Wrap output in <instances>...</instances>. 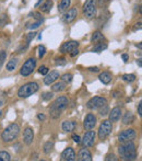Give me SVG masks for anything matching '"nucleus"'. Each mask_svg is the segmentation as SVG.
<instances>
[{
    "mask_svg": "<svg viewBox=\"0 0 142 161\" xmlns=\"http://www.w3.org/2000/svg\"><path fill=\"white\" fill-rule=\"evenodd\" d=\"M134 31H137V30H141V22H138V23H136V26H134Z\"/></svg>",
    "mask_w": 142,
    "mask_h": 161,
    "instance_id": "09e8293b",
    "label": "nucleus"
},
{
    "mask_svg": "<svg viewBox=\"0 0 142 161\" xmlns=\"http://www.w3.org/2000/svg\"><path fill=\"white\" fill-rule=\"evenodd\" d=\"M51 89H53L54 92H59V91H64L65 89H66V83L62 81V82H57L55 83V85L51 87Z\"/></svg>",
    "mask_w": 142,
    "mask_h": 161,
    "instance_id": "bb28decb",
    "label": "nucleus"
},
{
    "mask_svg": "<svg viewBox=\"0 0 142 161\" xmlns=\"http://www.w3.org/2000/svg\"><path fill=\"white\" fill-rule=\"evenodd\" d=\"M103 41H105V37H104V35L100 32V31H96V32H94L93 35H92V37H91V42L92 43L103 42Z\"/></svg>",
    "mask_w": 142,
    "mask_h": 161,
    "instance_id": "5701e85b",
    "label": "nucleus"
},
{
    "mask_svg": "<svg viewBox=\"0 0 142 161\" xmlns=\"http://www.w3.org/2000/svg\"><path fill=\"white\" fill-rule=\"evenodd\" d=\"M106 48H107L106 43L100 42V43H96V45L93 47V52H95V53H101V52H103L104 49H106Z\"/></svg>",
    "mask_w": 142,
    "mask_h": 161,
    "instance_id": "a878e982",
    "label": "nucleus"
},
{
    "mask_svg": "<svg viewBox=\"0 0 142 161\" xmlns=\"http://www.w3.org/2000/svg\"><path fill=\"white\" fill-rule=\"evenodd\" d=\"M59 77L60 76H59V72L58 71H51L50 74H47L46 77L44 78V83L47 86H49V85H51V83L55 82Z\"/></svg>",
    "mask_w": 142,
    "mask_h": 161,
    "instance_id": "f3484780",
    "label": "nucleus"
},
{
    "mask_svg": "<svg viewBox=\"0 0 142 161\" xmlns=\"http://www.w3.org/2000/svg\"><path fill=\"white\" fill-rule=\"evenodd\" d=\"M121 58H123V60L125 63L128 62V55H127V54H123V55H121Z\"/></svg>",
    "mask_w": 142,
    "mask_h": 161,
    "instance_id": "8fccbe9b",
    "label": "nucleus"
},
{
    "mask_svg": "<svg viewBox=\"0 0 142 161\" xmlns=\"http://www.w3.org/2000/svg\"><path fill=\"white\" fill-rule=\"evenodd\" d=\"M38 85L36 82H28L25 85H23L18 91V96L22 99H25V97H31L32 94H34L35 92L38 91Z\"/></svg>",
    "mask_w": 142,
    "mask_h": 161,
    "instance_id": "20e7f679",
    "label": "nucleus"
},
{
    "mask_svg": "<svg viewBox=\"0 0 142 161\" xmlns=\"http://www.w3.org/2000/svg\"><path fill=\"white\" fill-rule=\"evenodd\" d=\"M83 14L87 19L91 20L96 17L97 7H96V0H87L83 4Z\"/></svg>",
    "mask_w": 142,
    "mask_h": 161,
    "instance_id": "39448f33",
    "label": "nucleus"
},
{
    "mask_svg": "<svg viewBox=\"0 0 142 161\" xmlns=\"http://www.w3.org/2000/svg\"><path fill=\"white\" fill-rule=\"evenodd\" d=\"M95 125H96V117L92 113H89L85 116L84 122H83V126H84L85 130H91V129L95 127Z\"/></svg>",
    "mask_w": 142,
    "mask_h": 161,
    "instance_id": "9b49d317",
    "label": "nucleus"
},
{
    "mask_svg": "<svg viewBox=\"0 0 142 161\" xmlns=\"http://www.w3.org/2000/svg\"><path fill=\"white\" fill-rule=\"evenodd\" d=\"M40 24H42V21H37V22H35V23H32L31 25H28V28L31 29V30H35V29H37Z\"/></svg>",
    "mask_w": 142,
    "mask_h": 161,
    "instance_id": "58836bf2",
    "label": "nucleus"
},
{
    "mask_svg": "<svg viewBox=\"0 0 142 161\" xmlns=\"http://www.w3.org/2000/svg\"><path fill=\"white\" fill-rule=\"evenodd\" d=\"M72 78H73V76H72L71 74H65L64 76H61V80L64 81V82H71L72 81Z\"/></svg>",
    "mask_w": 142,
    "mask_h": 161,
    "instance_id": "473e14b6",
    "label": "nucleus"
},
{
    "mask_svg": "<svg viewBox=\"0 0 142 161\" xmlns=\"http://www.w3.org/2000/svg\"><path fill=\"white\" fill-rule=\"evenodd\" d=\"M107 104V100L105 97H94L91 100H89L87 103V108L90 110H96V108H100L101 106Z\"/></svg>",
    "mask_w": 142,
    "mask_h": 161,
    "instance_id": "6e6552de",
    "label": "nucleus"
},
{
    "mask_svg": "<svg viewBox=\"0 0 142 161\" xmlns=\"http://www.w3.org/2000/svg\"><path fill=\"white\" fill-rule=\"evenodd\" d=\"M138 113L140 116H142V103L140 102V103L138 104Z\"/></svg>",
    "mask_w": 142,
    "mask_h": 161,
    "instance_id": "49530a36",
    "label": "nucleus"
},
{
    "mask_svg": "<svg viewBox=\"0 0 142 161\" xmlns=\"http://www.w3.org/2000/svg\"><path fill=\"white\" fill-rule=\"evenodd\" d=\"M6 57H7V53L4 51H1L0 52V69H1L2 65H3L4 60H6Z\"/></svg>",
    "mask_w": 142,
    "mask_h": 161,
    "instance_id": "c9c22d12",
    "label": "nucleus"
},
{
    "mask_svg": "<svg viewBox=\"0 0 142 161\" xmlns=\"http://www.w3.org/2000/svg\"><path fill=\"white\" fill-rule=\"evenodd\" d=\"M36 68V59L33 57L29 58L21 67V70H20V74L23 77H28L34 71V69Z\"/></svg>",
    "mask_w": 142,
    "mask_h": 161,
    "instance_id": "423d86ee",
    "label": "nucleus"
},
{
    "mask_svg": "<svg viewBox=\"0 0 142 161\" xmlns=\"http://www.w3.org/2000/svg\"><path fill=\"white\" fill-rule=\"evenodd\" d=\"M100 80L102 81L104 85H108V83L112 81V79H113V77H112V74L110 72H108V71H103L102 74H100Z\"/></svg>",
    "mask_w": 142,
    "mask_h": 161,
    "instance_id": "aec40b11",
    "label": "nucleus"
},
{
    "mask_svg": "<svg viewBox=\"0 0 142 161\" xmlns=\"http://www.w3.org/2000/svg\"><path fill=\"white\" fill-rule=\"evenodd\" d=\"M45 54H46V48H45V46L39 45V46H38V57L43 58L45 56Z\"/></svg>",
    "mask_w": 142,
    "mask_h": 161,
    "instance_id": "72a5a7b5",
    "label": "nucleus"
},
{
    "mask_svg": "<svg viewBox=\"0 0 142 161\" xmlns=\"http://www.w3.org/2000/svg\"><path fill=\"white\" fill-rule=\"evenodd\" d=\"M137 63H138V65H139V67H142V63H141V58H140V59H139V60H138V62H137Z\"/></svg>",
    "mask_w": 142,
    "mask_h": 161,
    "instance_id": "603ef678",
    "label": "nucleus"
},
{
    "mask_svg": "<svg viewBox=\"0 0 142 161\" xmlns=\"http://www.w3.org/2000/svg\"><path fill=\"white\" fill-rule=\"evenodd\" d=\"M79 54V49H78V47L76 48H74V49H72V51L69 53V55L71 56V57H74V56H76Z\"/></svg>",
    "mask_w": 142,
    "mask_h": 161,
    "instance_id": "37998d69",
    "label": "nucleus"
},
{
    "mask_svg": "<svg viewBox=\"0 0 142 161\" xmlns=\"http://www.w3.org/2000/svg\"><path fill=\"white\" fill-rule=\"evenodd\" d=\"M70 3H71V0H61L60 3L58 4V11L61 13L66 12L69 7H70Z\"/></svg>",
    "mask_w": 142,
    "mask_h": 161,
    "instance_id": "4be33fe9",
    "label": "nucleus"
},
{
    "mask_svg": "<svg viewBox=\"0 0 142 161\" xmlns=\"http://www.w3.org/2000/svg\"><path fill=\"white\" fill-rule=\"evenodd\" d=\"M136 79H137V77H136V75H134V74H126L123 76V80L126 81V82H129V83L134 82Z\"/></svg>",
    "mask_w": 142,
    "mask_h": 161,
    "instance_id": "cd10ccee",
    "label": "nucleus"
},
{
    "mask_svg": "<svg viewBox=\"0 0 142 161\" xmlns=\"http://www.w3.org/2000/svg\"><path fill=\"white\" fill-rule=\"evenodd\" d=\"M37 119H39V121H45V119H46V116H45L44 114H38V115H37Z\"/></svg>",
    "mask_w": 142,
    "mask_h": 161,
    "instance_id": "de8ad7c7",
    "label": "nucleus"
},
{
    "mask_svg": "<svg viewBox=\"0 0 142 161\" xmlns=\"http://www.w3.org/2000/svg\"><path fill=\"white\" fill-rule=\"evenodd\" d=\"M38 72H39L40 75H43V76H46V75L48 74V68H47L46 66H40V67L38 68Z\"/></svg>",
    "mask_w": 142,
    "mask_h": 161,
    "instance_id": "e433bc0d",
    "label": "nucleus"
},
{
    "mask_svg": "<svg viewBox=\"0 0 142 161\" xmlns=\"http://www.w3.org/2000/svg\"><path fill=\"white\" fill-rule=\"evenodd\" d=\"M134 122V114H132L131 112H127L125 113V115H124L123 117V123L125 124V125H128V124H131Z\"/></svg>",
    "mask_w": 142,
    "mask_h": 161,
    "instance_id": "b1692460",
    "label": "nucleus"
},
{
    "mask_svg": "<svg viewBox=\"0 0 142 161\" xmlns=\"http://www.w3.org/2000/svg\"><path fill=\"white\" fill-rule=\"evenodd\" d=\"M113 129V125L112 122L109 119H106V121H103L102 124L100 125V128H98V137L100 139H105L106 137L110 135Z\"/></svg>",
    "mask_w": 142,
    "mask_h": 161,
    "instance_id": "0eeeda50",
    "label": "nucleus"
},
{
    "mask_svg": "<svg viewBox=\"0 0 142 161\" xmlns=\"http://www.w3.org/2000/svg\"><path fill=\"white\" fill-rule=\"evenodd\" d=\"M78 160L80 161H91L92 160V155L90 153L89 149L87 148H82L80 149L78 153Z\"/></svg>",
    "mask_w": 142,
    "mask_h": 161,
    "instance_id": "dca6fc26",
    "label": "nucleus"
},
{
    "mask_svg": "<svg viewBox=\"0 0 142 161\" xmlns=\"http://www.w3.org/2000/svg\"><path fill=\"white\" fill-rule=\"evenodd\" d=\"M54 94L51 93V92H46V93H44V96H43V100H45V101H48V100H50L51 97H53Z\"/></svg>",
    "mask_w": 142,
    "mask_h": 161,
    "instance_id": "ea45409f",
    "label": "nucleus"
},
{
    "mask_svg": "<svg viewBox=\"0 0 142 161\" xmlns=\"http://www.w3.org/2000/svg\"><path fill=\"white\" fill-rule=\"evenodd\" d=\"M56 65H58V66L66 65V59H65V58H57V59H56Z\"/></svg>",
    "mask_w": 142,
    "mask_h": 161,
    "instance_id": "a19ab883",
    "label": "nucleus"
},
{
    "mask_svg": "<svg viewBox=\"0 0 142 161\" xmlns=\"http://www.w3.org/2000/svg\"><path fill=\"white\" fill-rule=\"evenodd\" d=\"M61 127L62 130L66 131V133H72L76 127V123L74 121H66L62 123Z\"/></svg>",
    "mask_w": 142,
    "mask_h": 161,
    "instance_id": "6ab92c4d",
    "label": "nucleus"
},
{
    "mask_svg": "<svg viewBox=\"0 0 142 161\" xmlns=\"http://www.w3.org/2000/svg\"><path fill=\"white\" fill-rule=\"evenodd\" d=\"M68 106V99L66 97H59L55 100L50 108V116L53 119H58L61 112Z\"/></svg>",
    "mask_w": 142,
    "mask_h": 161,
    "instance_id": "7ed1b4c3",
    "label": "nucleus"
},
{
    "mask_svg": "<svg viewBox=\"0 0 142 161\" xmlns=\"http://www.w3.org/2000/svg\"><path fill=\"white\" fill-rule=\"evenodd\" d=\"M53 148H54V142H45L44 145V153H46V155H48V153H50L51 151H53Z\"/></svg>",
    "mask_w": 142,
    "mask_h": 161,
    "instance_id": "c85d7f7f",
    "label": "nucleus"
},
{
    "mask_svg": "<svg viewBox=\"0 0 142 161\" xmlns=\"http://www.w3.org/2000/svg\"><path fill=\"white\" fill-rule=\"evenodd\" d=\"M78 15V10L76 8H71L70 10H67L65 12L64 17H62V20H64L66 23H71L72 21H74Z\"/></svg>",
    "mask_w": 142,
    "mask_h": 161,
    "instance_id": "ddd939ff",
    "label": "nucleus"
},
{
    "mask_svg": "<svg viewBox=\"0 0 142 161\" xmlns=\"http://www.w3.org/2000/svg\"><path fill=\"white\" fill-rule=\"evenodd\" d=\"M72 139H73V142H76V144H80V142H81L80 136L76 135V134H73V135H72Z\"/></svg>",
    "mask_w": 142,
    "mask_h": 161,
    "instance_id": "79ce46f5",
    "label": "nucleus"
},
{
    "mask_svg": "<svg viewBox=\"0 0 142 161\" xmlns=\"http://www.w3.org/2000/svg\"><path fill=\"white\" fill-rule=\"evenodd\" d=\"M43 2H44V0H38V2H37V3L35 4V7H36V8H37V7H39L40 4L43 3Z\"/></svg>",
    "mask_w": 142,
    "mask_h": 161,
    "instance_id": "3c124183",
    "label": "nucleus"
},
{
    "mask_svg": "<svg viewBox=\"0 0 142 161\" xmlns=\"http://www.w3.org/2000/svg\"><path fill=\"white\" fill-rule=\"evenodd\" d=\"M89 70H90V71H92V72H98V71H100L98 67H90Z\"/></svg>",
    "mask_w": 142,
    "mask_h": 161,
    "instance_id": "a18cd8bd",
    "label": "nucleus"
},
{
    "mask_svg": "<svg viewBox=\"0 0 142 161\" xmlns=\"http://www.w3.org/2000/svg\"><path fill=\"white\" fill-rule=\"evenodd\" d=\"M94 142H95V133L92 130H89L84 134L82 138V144L84 147H92L94 146Z\"/></svg>",
    "mask_w": 142,
    "mask_h": 161,
    "instance_id": "9d476101",
    "label": "nucleus"
},
{
    "mask_svg": "<svg viewBox=\"0 0 142 161\" xmlns=\"http://www.w3.org/2000/svg\"><path fill=\"white\" fill-rule=\"evenodd\" d=\"M76 153H74V150L71 147L65 149L61 153V160H64V161H73V160H76Z\"/></svg>",
    "mask_w": 142,
    "mask_h": 161,
    "instance_id": "4468645a",
    "label": "nucleus"
},
{
    "mask_svg": "<svg viewBox=\"0 0 142 161\" xmlns=\"http://www.w3.org/2000/svg\"><path fill=\"white\" fill-rule=\"evenodd\" d=\"M18 63H19L18 58H11V59L9 60L8 63H7V66H6L7 70H8V71H13V70L17 68Z\"/></svg>",
    "mask_w": 142,
    "mask_h": 161,
    "instance_id": "393cba45",
    "label": "nucleus"
},
{
    "mask_svg": "<svg viewBox=\"0 0 142 161\" xmlns=\"http://www.w3.org/2000/svg\"><path fill=\"white\" fill-rule=\"evenodd\" d=\"M1 113H2V112H1V111H0V116H1Z\"/></svg>",
    "mask_w": 142,
    "mask_h": 161,
    "instance_id": "5fc2aeb1",
    "label": "nucleus"
},
{
    "mask_svg": "<svg viewBox=\"0 0 142 161\" xmlns=\"http://www.w3.org/2000/svg\"><path fill=\"white\" fill-rule=\"evenodd\" d=\"M20 135V126L17 123H12L4 128V130L1 134V139L4 142H11L15 140Z\"/></svg>",
    "mask_w": 142,
    "mask_h": 161,
    "instance_id": "f03ea898",
    "label": "nucleus"
},
{
    "mask_svg": "<svg viewBox=\"0 0 142 161\" xmlns=\"http://www.w3.org/2000/svg\"><path fill=\"white\" fill-rule=\"evenodd\" d=\"M54 6V2L51 1V0H46V1L43 2V4L40 6V11L44 13H48L49 11L51 10V8H53Z\"/></svg>",
    "mask_w": 142,
    "mask_h": 161,
    "instance_id": "412c9836",
    "label": "nucleus"
},
{
    "mask_svg": "<svg viewBox=\"0 0 142 161\" xmlns=\"http://www.w3.org/2000/svg\"><path fill=\"white\" fill-rule=\"evenodd\" d=\"M11 156L7 151H0V161H10Z\"/></svg>",
    "mask_w": 142,
    "mask_h": 161,
    "instance_id": "7c9ffc66",
    "label": "nucleus"
},
{
    "mask_svg": "<svg viewBox=\"0 0 142 161\" xmlns=\"http://www.w3.org/2000/svg\"><path fill=\"white\" fill-rule=\"evenodd\" d=\"M8 23H9V18H8V15H7L6 13L1 14V17H0V26H1V28H4V26H6Z\"/></svg>",
    "mask_w": 142,
    "mask_h": 161,
    "instance_id": "c756f323",
    "label": "nucleus"
},
{
    "mask_svg": "<svg viewBox=\"0 0 142 161\" xmlns=\"http://www.w3.org/2000/svg\"><path fill=\"white\" fill-rule=\"evenodd\" d=\"M118 153L124 160H134L137 158V148L132 140L121 142L118 148Z\"/></svg>",
    "mask_w": 142,
    "mask_h": 161,
    "instance_id": "f257e3e1",
    "label": "nucleus"
},
{
    "mask_svg": "<svg viewBox=\"0 0 142 161\" xmlns=\"http://www.w3.org/2000/svg\"><path fill=\"white\" fill-rule=\"evenodd\" d=\"M108 112H109V111H108L107 104H105V105H103V106H101V108H100V114L102 115V116H105V115H107Z\"/></svg>",
    "mask_w": 142,
    "mask_h": 161,
    "instance_id": "f704fd0d",
    "label": "nucleus"
},
{
    "mask_svg": "<svg viewBox=\"0 0 142 161\" xmlns=\"http://www.w3.org/2000/svg\"><path fill=\"white\" fill-rule=\"evenodd\" d=\"M33 139H34V133H33V129L31 127L25 128L23 134V140L28 146H30L33 142Z\"/></svg>",
    "mask_w": 142,
    "mask_h": 161,
    "instance_id": "2eb2a0df",
    "label": "nucleus"
},
{
    "mask_svg": "<svg viewBox=\"0 0 142 161\" xmlns=\"http://www.w3.org/2000/svg\"><path fill=\"white\" fill-rule=\"evenodd\" d=\"M137 46H138V47H139V48H140V49H141V47H142V45H141V44H138V45H137Z\"/></svg>",
    "mask_w": 142,
    "mask_h": 161,
    "instance_id": "864d4df0",
    "label": "nucleus"
},
{
    "mask_svg": "<svg viewBox=\"0 0 142 161\" xmlns=\"http://www.w3.org/2000/svg\"><path fill=\"white\" fill-rule=\"evenodd\" d=\"M105 160L106 161H109V160H113V161H117L118 159L116 158V156L115 155H108L106 158H105Z\"/></svg>",
    "mask_w": 142,
    "mask_h": 161,
    "instance_id": "c03bdc74",
    "label": "nucleus"
},
{
    "mask_svg": "<svg viewBox=\"0 0 142 161\" xmlns=\"http://www.w3.org/2000/svg\"><path fill=\"white\" fill-rule=\"evenodd\" d=\"M137 137V133L134 129L132 128H128L126 130L121 131L118 135V140L120 142H131V140L136 139Z\"/></svg>",
    "mask_w": 142,
    "mask_h": 161,
    "instance_id": "1a4fd4ad",
    "label": "nucleus"
},
{
    "mask_svg": "<svg viewBox=\"0 0 142 161\" xmlns=\"http://www.w3.org/2000/svg\"><path fill=\"white\" fill-rule=\"evenodd\" d=\"M78 46H79V42H76V41H69V42H66L61 45L60 52H61L62 54H68V53H70L72 49L76 48Z\"/></svg>",
    "mask_w": 142,
    "mask_h": 161,
    "instance_id": "f8f14e48",
    "label": "nucleus"
},
{
    "mask_svg": "<svg viewBox=\"0 0 142 161\" xmlns=\"http://www.w3.org/2000/svg\"><path fill=\"white\" fill-rule=\"evenodd\" d=\"M121 116V108H114L109 112V121L112 122H117L119 121Z\"/></svg>",
    "mask_w": 142,
    "mask_h": 161,
    "instance_id": "a211bd4d",
    "label": "nucleus"
},
{
    "mask_svg": "<svg viewBox=\"0 0 142 161\" xmlns=\"http://www.w3.org/2000/svg\"><path fill=\"white\" fill-rule=\"evenodd\" d=\"M35 35H36V33H35V32H31V33H29L28 35H26V43H28V44H30L31 41H32L33 38L35 37Z\"/></svg>",
    "mask_w": 142,
    "mask_h": 161,
    "instance_id": "4c0bfd02",
    "label": "nucleus"
},
{
    "mask_svg": "<svg viewBox=\"0 0 142 161\" xmlns=\"http://www.w3.org/2000/svg\"><path fill=\"white\" fill-rule=\"evenodd\" d=\"M29 17H33L34 19H36L37 21H44V19H43L42 14H40L39 12H31L30 14H29Z\"/></svg>",
    "mask_w": 142,
    "mask_h": 161,
    "instance_id": "2f4dec72",
    "label": "nucleus"
}]
</instances>
